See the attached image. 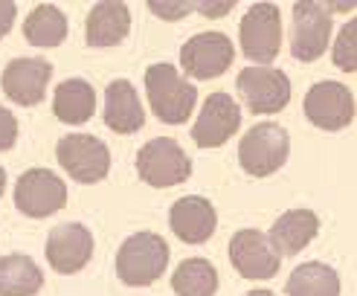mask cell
<instances>
[{"label":"cell","instance_id":"1","mask_svg":"<svg viewBox=\"0 0 357 296\" xmlns=\"http://www.w3.org/2000/svg\"><path fill=\"white\" fill-rule=\"evenodd\" d=\"M146 93L154 116L166 125H183L195 111V102H198V87L186 81L174 70V64L166 61L151 64L146 70Z\"/></svg>","mask_w":357,"mask_h":296},{"label":"cell","instance_id":"2","mask_svg":"<svg viewBox=\"0 0 357 296\" xmlns=\"http://www.w3.org/2000/svg\"><path fill=\"white\" fill-rule=\"evenodd\" d=\"M169 267V244L157 233H137L122 241L116 253V273L125 285H154Z\"/></svg>","mask_w":357,"mask_h":296},{"label":"cell","instance_id":"3","mask_svg":"<svg viewBox=\"0 0 357 296\" xmlns=\"http://www.w3.org/2000/svg\"><path fill=\"white\" fill-rule=\"evenodd\" d=\"M288 151H291L288 131L276 125V122H261V125H253L241 137L238 163L253 178H267V174L279 171L288 163Z\"/></svg>","mask_w":357,"mask_h":296},{"label":"cell","instance_id":"4","mask_svg":"<svg viewBox=\"0 0 357 296\" xmlns=\"http://www.w3.org/2000/svg\"><path fill=\"white\" fill-rule=\"evenodd\" d=\"M137 174L154 189H169L189 180L192 160L172 137H157L137 151Z\"/></svg>","mask_w":357,"mask_h":296},{"label":"cell","instance_id":"5","mask_svg":"<svg viewBox=\"0 0 357 296\" xmlns=\"http://www.w3.org/2000/svg\"><path fill=\"white\" fill-rule=\"evenodd\" d=\"M238 38H241V52L256 61L259 67H267L282 47V15L276 3H253L241 17L238 26Z\"/></svg>","mask_w":357,"mask_h":296},{"label":"cell","instance_id":"6","mask_svg":"<svg viewBox=\"0 0 357 296\" xmlns=\"http://www.w3.org/2000/svg\"><path fill=\"white\" fill-rule=\"evenodd\" d=\"M236 84L250 114H279L291 102V79L279 67H244Z\"/></svg>","mask_w":357,"mask_h":296},{"label":"cell","instance_id":"7","mask_svg":"<svg viewBox=\"0 0 357 296\" xmlns=\"http://www.w3.org/2000/svg\"><path fill=\"white\" fill-rule=\"evenodd\" d=\"M56 157L61 169L79 183H99L111 171V151L99 137L91 134H67L59 139Z\"/></svg>","mask_w":357,"mask_h":296},{"label":"cell","instance_id":"8","mask_svg":"<svg viewBox=\"0 0 357 296\" xmlns=\"http://www.w3.org/2000/svg\"><path fill=\"white\" fill-rule=\"evenodd\" d=\"M64 203H67V186L50 169H29L15 183V206L29 218H50Z\"/></svg>","mask_w":357,"mask_h":296},{"label":"cell","instance_id":"9","mask_svg":"<svg viewBox=\"0 0 357 296\" xmlns=\"http://www.w3.org/2000/svg\"><path fill=\"white\" fill-rule=\"evenodd\" d=\"M331 41V9L317 0H299L294 6L291 52L299 61H317Z\"/></svg>","mask_w":357,"mask_h":296},{"label":"cell","instance_id":"10","mask_svg":"<svg viewBox=\"0 0 357 296\" xmlns=\"http://www.w3.org/2000/svg\"><path fill=\"white\" fill-rule=\"evenodd\" d=\"M233 56H236L233 41H229L224 32H201L183 44L181 67L186 76L206 81V79L227 73L229 64H233Z\"/></svg>","mask_w":357,"mask_h":296},{"label":"cell","instance_id":"11","mask_svg":"<svg viewBox=\"0 0 357 296\" xmlns=\"http://www.w3.org/2000/svg\"><path fill=\"white\" fill-rule=\"evenodd\" d=\"M305 116L323 131H340L354 119V96L340 81H317L305 93Z\"/></svg>","mask_w":357,"mask_h":296},{"label":"cell","instance_id":"12","mask_svg":"<svg viewBox=\"0 0 357 296\" xmlns=\"http://www.w3.org/2000/svg\"><path fill=\"white\" fill-rule=\"evenodd\" d=\"M241 128V108L229 93H212L198 114L192 139L198 148H218Z\"/></svg>","mask_w":357,"mask_h":296},{"label":"cell","instance_id":"13","mask_svg":"<svg viewBox=\"0 0 357 296\" xmlns=\"http://www.w3.org/2000/svg\"><path fill=\"white\" fill-rule=\"evenodd\" d=\"M229 261L244 279H273L279 273L282 256L259 230H241L229 238Z\"/></svg>","mask_w":357,"mask_h":296},{"label":"cell","instance_id":"14","mask_svg":"<svg viewBox=\"0 0 357 296\" xmlns=\"http://www.w3.org/2000/svg\"><path fill=\"white\" fill-rule=\"evenodd\" d=\"M93 258V235L82 224H61L47 238V261L56 273H79Z\"/></svg>","mask_w":357,"mask_h":296},{"label":"cell","instance_id":"15","mask_svg":"<svg viewBox=\"0 0 357 296\" xmlns=\"http://www.w3.org/2000/svg\"><path fill=\"white\" fill-rule=\"evenodd\" d=\"M52 76V64L44 59H15L3 70V93L15 102L32 108L47 93V84Z\"/></svg>","mask_w":357,"mask_h":296},{"label":"cell","instance_id":"16","mask_svg":"<svg viewBox=\"0 0 357 296\" xmlns=\"http://www.w3.org/2000/svg\"><path fill=\"white\" fill-rule=\"evenodd\" d=\"M169 226L172 233L186 241V244H204L212 238L218 226V215L215 206H212L206 198L198 195H186L181 201H174L169 209Z\"/></svg>","mask_w":357,"mask_h":296},{"label":"cell","instance_id":"17","mask_svg":"<svg viewBox=\"0 0 357 296\" xmlns=\"http://www.w3.org/2000/svg\"><path fill=\"white\" fill-rule=\"evenodd\" d=\"M105 125L116 134H137L146 125V111L128 79H114L105 91Z\"/></svg>","mask_w":357,"mask_h":296},{"label":"cell","instance_id":"18","mask_svg":"<svg viewBox=\"0 0 357 296\" xmlns=\"http://www.w3.org/2000/svg\"><path fill=\"white\" fill-rule=\"evenodd\" d=\"M131 12L119 0H102L87 15V44L91 47H116L128 38Z\"/></svg>","mask_w":357,"mask_h":296},{"label":"cell","instance_id":"19","mask_svg":"<svg viewBox=\"0 0 357 296\" xmlns=\"http://www.w3.org/2000/svg\"><path fill=\"white\" fill-rule=\"evenodd\" d=\"M317 233H319V218L311 209H291V212L276 218L267 238H271L279 256H296L317 238Z\"/></svg>","mask_w":357,"mask_h":296},{"label":"cell","instance_id":"20","mask_svg":"<svg viewBox=\"0 0 357 296\" xmlns=\"http://www.w3.org/2000/svg\"><path fill=\"white\" fill-rule=\"evenodd\" d=\"M52 111L67 125H84L96 111V91L84 79H67L56 87Z\"/></svg>","mask_w":357,"mask_h":296},{"label":"cell","instance_id":"21","mask_svg":"<svg viewBox=\"0 0 357 296\" xmlns=\"http://www.w3.org/2000/svg\"><path fill=\"white\" fill-rule=\"evenodd\" d=\"M41 288L44 273L29 256L12 253L0 258V296H35Z\"/></svg>","mask_w":357,"mask_h":296},{"label":"cell","instance_id":"22","mask_svg":"<svg viewBox=\"0 0 357 296\" xmlns=\"http://www.w3.org/2000/svg\"><path fill=\"white\" fill-rule=\"evenodd\" d=\"M288 296H340V276L323 261H305L288 276Z\"/></svg>","mask_w":357,"mask_h":296},{"label":"cell","instance_id":"23","mask_svg":"<svg viewBox=\"0 0 357 296\" xmlns=\"http://www.w3.org/2000/svg\"><path fill=\"white\" fill-rule=\"evenodd\" d=\"M172 290L177 296H215L218 270L206 258H186L172 276Z\"/></svg>","mask_w":357,"mask_h":296},{"label":"cell","instance_id":"24","mask_svg":"<svg viewBox=\"0 0 357 296\" xmlns=\"http://www.w3.org/2000/svg\"><path fill=\"white\" fill-rule=\"evenodd\" d=\"M24 35L32 47H59L67 38V17L59 6L41 3L24 21Z\"/></svg>","mask_w":357,"mask_h":296},{"label":"cell","instance_id":"25","mask_svg":"<svg viewBox=\"0 0 357 296\" xmlns=\"http://www.w3.org/2000/svg\"><path fill=\"white\" fill-rule=\"evenodd\" d=\"M334 64L346 70V73H354L357 70V56H354V21H349L340 35L334 41Z\"/></svg>","mask_w":357,"mask_h":296},{"label":"cell","instance_id":"26","mask_svg":"<svg viewBox=\"0 0 357 296\" xmlns=\"http://www.w3.org/2000/svg\"><path fill=\"white\" fill-rule=\"evenodd\" d=\"M17 139V119L12 111L0 104V151H9Z\"/></svg>","mask_w":357,"mask_h":296},{"label":"cell","instance_id":"27","mask_svg":"<svg viewBox=\"0 0 357 296\" xmlns=\"http://www.w3.org/2000/svg\"><path fill=\"white\" fill-rule=\"evenodd\" d=\"M149 9H151L154 15L163 17V21H177L181 15L192 12V9H195V3H149Z\"/></svg>","mask_w":357,"mask_h":296},{"label":"cell","instance_id":"28","mask_svg":"<svg viewBox=\"0 0 357 296\" xmlns=\"http://www.w3.org/2000/svg\"><path fill=\"white\" fill-rule=\"evenodd\" d=\"M15 15H17V6L12 3V0H0V38L9 35V29L15 24Z\"/></svg>","mask_w":357,"mask_h":296},{"label":"cell","instance_id":"29","mask_svg":"<svg viewBox=\"0 0 357 296\" xmlns=\"http://www.w3.org/2000/svg\"><path fill=\"white\" fill-rule=\"evenodd\" d=\"M195 9L204 12V15H209V17H218V15H224V12L233 9V3H195Z\"/></svg>","mask_w":357,"mask_h":296},{"label":"cell","instance_id":"30","mask_svg":"<svg viewBox=\"0 0 357 296\" xmlns=\"http://www.w3.org/2000/svg\"><path fill=\"white\" fill-rule=\"evenodd\" d=\"M3 189H6V171L0 166V198H3Z\"/></svg>","mask_w":357,"mask_h":296},{"label":"cell","instance_id":"31","mask_svg":"<svg viewBox=\"0 0 357 296\" xmlns=\"http://www.w3.org/2000/svg\"><path fill=\"white\" fill-rule=\"evenodd\" d=\"M244 296H276V293H271V290H250V293H244Z\"/></svg>","mask_w":357,"mask_h":296}]
</instances>
